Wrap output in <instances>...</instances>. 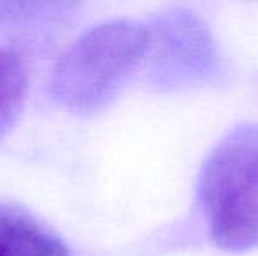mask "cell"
I'll return each mask as SVG.
<instances>
[{
    "label": "cell",
    "instance_id": "obj_5",
    "mask_svg": "<svg viewBox=\"0 0 258 256\" xmlns=\"http://www.w3.org/2000/svg\"><path fill=\"white\" fill-rule=\"evenodd\" d=\"M27 95V72L20 58L0 46V137L16 123Z\"/></svg>",
    "mask_w": 258,
    "mask_h": 256
},
{
    "label": "cell",
    "instance_id": "obj_4",
    "mask_svg": "<svg viewBox=\"0 0 258 256\" xmlns=\"http://www.w3.org/2000/svg\"><path fill=\"white\" fill-rule=\"evenodd\" d=\"M0 256H71V251L27 212L0 205Z\"/></svg>",
    "mask_w": 258,
    "mask_h": 256
},
{
    "label": "cell",
    "instance_id": "obj_2",
    "mask_svg": "<svg viewBox=\"0 0 258 256\" xmlns=\"http://www.w3.org/2000/svg\"><path fill=\"white\" fill-rule=\"evenodd\" d=\"M150 46V28L134 20L97 25L61 55L51 75L53 97L76 113L107 106L134 74Z\"/></svg>",
    "mask_w": 258,
    "mask_h": 256
},
{
    "label": "cell",
    "instance_id": "obj_3",
    "mask_svg": "<svg viewBox=\"0 0 258 256\" xmlns=\"http://www.w3.org/2000/svg\"><path fill=\"white\" fill-rule=\"evenodd\" d=\"M150 28L151 82L160 90L202 86L220 77L221 60L204 21L183 7L165 11Z\"/></svg>",
    "mask_w": 258,
    "mask_h": 256
},
{
    "label": "cell",
    "instance_id": "obj_1",
    "mask_svg": "<svg viewBox=\"0 0 258 256\" xmlns=\"http://www.w3.org/2000/svg\"><path fill=\"white\" fill-rule=\"evenodd\" d=\"M197 198L218 247H258V125H237L216 144L199 176Z\"/></svg>",
    "mask_w": 258,
    "mask_h": 256
}]
</instances>
